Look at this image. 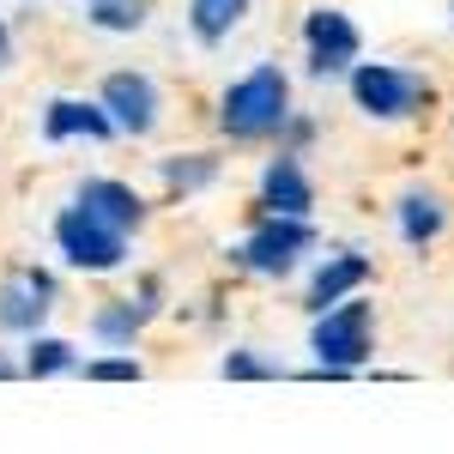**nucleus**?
I'll use <instances>...</instances> for the list:
<instances>
[{
    "mask_svg": "<svg viewBox=\"0 0 454 454\" xmlns=\"http://www.w3.org/2000/svg\"><path fill=\"white\" fill-rule=\"evenodd\" d=\"M285 121H291V73L273 67V61H261V67H248L243 79H231L224 98H218V128L237 145L279 140Z\"/></svg>",
    "mask_w": 454,
    "mask_h": 454,
    "instance_id": "1",
    "label": "nucleus"
},
{
    "mask_svg": "<svg viewBox=\"0 0 454 454\" xmlns=\"http://www.w3.org/2000/svg\"><path fill=\"white\" fill-rule=\"evenodd\" d=\"M309 351H315V382L327 376V382H346L357 376L370 357H376V303H364V297H346V303H333V309L315 315L309 327Z\"/></svg>",
    "mask_w": 454,
    "mask_h": 454,
    "instance_id": "2",
    "label": "nucleus"
},
{
    "mask_svg": "<svg viewBox=\"0 0 454 454\" xmlns=\"http://www.w3.org/2000/svg\"><path fill=\"white\" fill-rule=\"evenodd\" d=\"M346 85H351V104L370 121H419L436 109V85L419 67H400V61H357L346 73Z\"/></svg>",
    "mask_w": 454,
    "mask_h": 454,
    "instance_id": "3",
    "label": "nucleus"
},
{
    "mask_svg": "<svg viewBox=\"0 0 454 454\" xmlns=\"http://www.w3.org/2000/svg\"><path fill=\"white\" fill-rule=\"evenodd\" d=\"M315 248V224L309 218H279V212H261L254 231L231 248V261L254 273V279H291L303 267V254Z\"/></svg>",
    "mask_w": 454,
    "mask_h": 454,
    "instance_id": "4",
    "label": "nucleus"
},
{
    "mask_svg": "<svg viewBox=\"0 0 454 454\" xmlns=\"http://www.w3.org/2000/svg\"><path fill=\"white\" fill-rule=\"evenodd\" d=\"M55 248L67 254V267H79V273H115V267H128V231L104 224L98 212H85L79 200L55 212Z\"/></svg>",
    "mask_w": 454,
    "mask_h": 454,
    "instance_id": "5",
    "label": "nucleus"
},
{
    "mask_svg": "<svg viewBox=\"0 0 454 454\" xmlns=\"http://www.w3.org/2000/svg\"><path fill=\"white\" fill-rule=\"evenodd\" d=\"M303 55H309V79H346L364 61V31L340 6H309L303 12Z\"/></svg>",
    "mask_w": 454,
    "mask_h": 454,
    "instance_id": "6",
    "label": "nucleus"
},
{
    "mask_svg": "<svg viewBox=\"0 0 454 454\" xmlns=\"http://www.w3.org/2000/svg\"><path fill=\"white\" fill-rule=\"evenodd\" d=\"M98 104L109 109L115 134L145 140V134L158 128V115H164V91H158V79H152V73H109L104 91H98Z\"/></svg>",
    "mask_w": 454,
    "mask_h": 454,
    "instance_id": "7",
    "label": "nucleus"
},
{
    "mask_svg": "<svg viewBox=\"0 0 454 454\" xmlns=\"http://www.w3.org/2000/svg\"><path fill=\"white\" fill-rule=\"evenodd\" d=\"M158 309H164V279H158V273H145L134 297H109L104 309L91 315V340L109 346V351H128L145 333V321H152Z\"/></svg>",
    "mask_w": 454,
    "mask_h": 454,
    "instance_id": "8",
    "label": "nucleus"
},
{
    "mask_svg": "<svg viewBox=\"0 0 454 454\" xmlns=\"http://www.w3.org/2000/svg\"><path fill=\"white\" fill-rule=\"evenodd\" d=\"M49 309H55V273L12 267L0 279V333H43Z\"/></svg>",
    "mask_w": 454,
    "mask_h": 454,
    "instance_id": "9",
    "label": "nucleus"
},
{
    "mask_svg": "<svg viewBox=\"0 0 454 454\" xmlns=\"http://www.w3.org/2000/svg\"><path fill=\"white\" fill-rule=\"evenodd\" d=\"M370 273H376V261H370L364 248H327V254L315 261V273H309L303 309L321 315V309H333V303H346V297H357V291L370 285Z\"/></svg>",
    "mask_w": 454,
    "mask_h": 454,
    "instance_id": "10",
    "label": "nucleus"
},
{
    "mask_svg": "<svg viewBox=\"0 0 454 454\" xmlns=\"http://www.w3.org/2000/svg\"><path fill=\"white\" fill-rule=\"evenodd\" d=\"M261 212H279V218H309L315 212V182L303 170V158L297 152H273L267 164H261Z\"/></svg>",
    "mask_w": 454,
    "mask_h": 454,
    "instance_id": "11",
    "label": "nucleus"
},
{
    "mask_svg": "<svg viewBox=\"0 0 454 454\" xmlns=\"http://www.w3.org/2000/svg\"><path fill=\"white\" fill-rule=\"evenodd\" d=\"M73 200L85 212H98L104 224H115V231H140L145 224V200L128 182H115V176H85V182L73 188Z\"/></svg>",
    "mask_w": 454,
    "mask_h": 454,
    "instance_id": "12",
    "label": "nucleus"
},
{
    "mask_svg": "<svg viewBox=\"0 0 454 454\" xmlns=\"http://www.w3.org/2000/svg\"><path fill=\"white\" fill-rule=\"evenodd\" d=\"M394 231H400L406 248H430L449 231V200H442L436 188H406V194L394 200Z\"/></svg>",
    "mask_w": 454,
    "mask_h": 454,
    "instance_id": "13",
    "label": "nucleus"
},
{
    "mask_svg": "<svg viewBox=\"0 0 454 454\" xmlns=\"http://www.w3.org/2000/svg\"><path fill=\"white\" fill-rule=\"evenodd\" d=\"M115 121H109L104 104H85V98H49L43 109V140L61 145V140H109Z\"/></svg>",
    "mask_w": 454,
    "mask_h": 454,
    "instance_id": "14",
    "label": "nucleus"
},
{
    "mask_svg": "<svg viewBox=\"0 0 454 454\" xmlns=\"http://www.w3.org/2000/svg\"><path fill=\"white\" fill-rule=\"evenodd\" d=\"M218 158L212 152H170V158H158V182L170 188V194H207L212 182H218Z\"/></svg>",
    "mask_w": 454,
    "mask_h": 454,
    "instance_id": "15",
    "label": "nucleus"
},
{
    "mask_svg": "<svg viewBox=\"0 0 454 454\" xmlns=\"http://www.w3.org/2000/svg\"><path fill=\"white\" fill-rule=\"evenodd\" d=\"M243 19H248V0H194L188 6V31L200 43H224Z\"/></svg>",
    "mask_w": 454,
    "mask_h": 454,
    "instance_id": "16",
    "label": "nucleus"
},
{
    "mask_svg": "<svg viewBox=\"0 0 454 454\" xmlns=\"http://www.w3.org/2000/svg\"><path fill=\"white\" fill-rule=\"evenodd\" d=\"M67 370H79V351H73L67 340L31 333V351H25V376H31V382H43V376H67Z\"/></svg>",
    "mask_w": 454,
    "mask_h": 454,
    "instance_id": "17",
    "label": "nucleus"
},
{
    "mask_svg": "<svg viewBox=\"0 0 454 454\" xmlns=\"http://www.w3.org/2000/svg\"><path fill=\"white\" fill-rule=\"evenodd\" d=\"M98 31H140L145 19H152V0H91V12H85Z\"/></svg>",
    "mask_w": 454,
    "mask_h": 454,
    "instance_id": "18",
    "label": "nucleus"
},
{
    "mask_svg": "<svg viewBox=\"0 0 454 454\" xmlns=\"http://www.w3.org/2000/svg\"><path fill=\"white\" fill-rule=\"evenodd\" d=\"M218 376H224V382H279L285 370H279V364H267V357H254V351H224Z\"/></svg>",
    "mask_w": 454,
    "mask_h": 454,
    "instance_id": "19",
    "label": "nucleus"
},
{
    "mask_svg": "<svg viewBox=\"0 0 454 454\" xmlns=\"http://www.w3.org/2000/svg\"><path fill=\"white\" fill-rule=\"evenodd\" d=\"M140 357H91L85 364V382H140Z\"/></svg>",
    "mask_w": 454,
    "mask_h": 454,
    "instance_id": "20",
    "label": "nucleus"
},
{
    "mask_svg": "<svg viewBox=\"0 0 454 454\" xmlns=\"http://www.w3.org/2000/svg\"><path fill=\"white\" fill-rule=\"evenodd\" d=\"M309 145H315V115H303V109H291V121L279 128V152H297V158H303Z\"/></svg>",
    "mask_w": 454,
    "mask_h": 454,
    "instance_id": "21",
    "label": "nucleus"
},
{
    "mask_svg": "<svg viewBox=\"0 0 454 454\" xmlns=\"http://www.w3.org/2000/svg\"><path fill=\"white\" fill-rule=\"evenodd\" d=\"M12 376H25V364H12V357L0 351V382H12Z\"/></svg>",
    "mask_w": 454,
    "mask_h": 454,
    "instance_id": "22",
    "label": "nucleus"
},
{
    "mask_svg": "<svg viewBox=\"0 0 454 454\" xmlns=\"http://www.w3.org/2000/svg\"><path fill=\"white\" fill-rule=\"evenodd\" d=\"M12 67V43H6V25H0V73Z\"/></svg>",
    "mask_w": 454,
    "mask_h": 454,
    "instance_id": "23",
    "label": "nucleus"
}]
</instances>
